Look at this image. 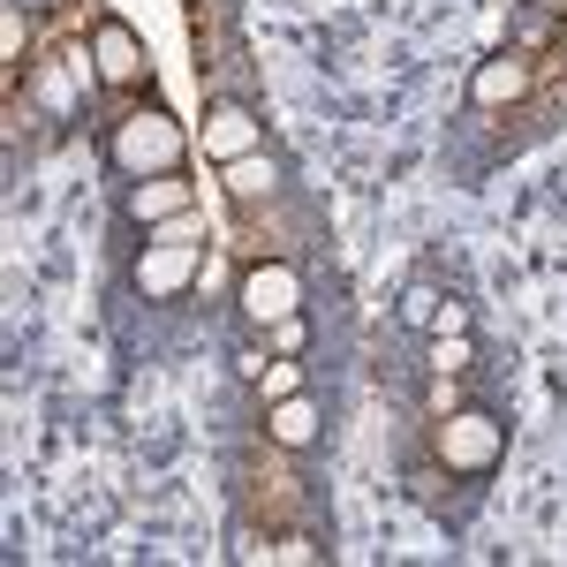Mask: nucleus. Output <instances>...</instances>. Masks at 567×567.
I'll return each mask as SVG.
<instances>
[{
	"label": "nucleus",
	"mask_w": 567,
	"mask_h": 567,
	"mask_svg": "<svg viewBox=\"0 0 567 567\" xmlns=\"http://www.w3.org/2000/svg\"><path fill=\"white\" fill-rule=\"evenodd\" d=\"M265 333H272V341H265L272 355H296V349H303V318H280V326H265Z\"/></svg>",
	"instance_id": "obj_15"
},
{
	"label": "nucleus",
	"mask_w": 567,
	"mask_h": 567,
	"mask_svg": "<svg viewBox=\"0 0 567 567\" xmlns=\"http://www.w3.org/2000/svg\"><path fill=\"white\" fill-rule=\"evenodd\" d=\"M265 432L280 439V446H310V439H318V401H310V393L265 401Z\"/></svg>",
	"instance_id": "obj_9"
},
{
	"label": "nucleus",
	"mask_w": 567,
	"mask_h": 567,
	"mask_svg": "<svg viewBox=\"0 0 567 567\" xmlns=\"http://www.w3.org/2000/svg\"><path fill=\"white\" fill-rule=\"evenodd\" d=\"M258 393H265V401L303 393V363H296V355H272V363H265V379H258Z\"/></svg>",
	"instance_id": "obj_13"
},
{
	"label": "nucleus",
	"mask_w": 567,
	"mask_h": 567,
	"mask_svg": "<svg viewBox=\"0 0 567 567\" xmlns=\"http://www.w3.org/2000/svg\"><path fill=\"white\" fill-rule=\"evenodd\" d=\"M91 69H99V84H114V91L152 84V53H144V39H136L122 16H99L91 23Z\"/></svg>",
	"instance_id": "obj_3"
},
{
	"label": "nucleus",
	"mask_w": 567,
	"mask_h": 567,
	"mask_svg": "<svg viewBox=\"0 0 567 567\" xmlns=\"http://www.w3.org/2000/svg\"><path fill=\"white\" fill-rule=\"evenodd\" d=\"M175 213H189V182H175V175H144L130 189V219H175Z\"/></svg>",
	"instance_id": "obj_8"
},
{
	"label": "nucleus",
	"mask_w": 567,
	"mask_h": 567,
	"mask_svg": "<svg viewBox=\"0 0 567 567\" xmlns=\"http://www.w3.org/2000/svg\"><path fill=\"white\" fill-rule=\"evenodd\" d=\"M523 91H529V61L523 53H492V61L470 69V99H477V106H515Z\"/></svg>",
	"instance_id": "obj_7"
},
{
	"label": "nucleus",
	"mask_w": 567,
	"mask_h": 567,
	"mask_svg": "<svg viewBox=\"0 0 567 567\" xmlns=\"http://www.w3.org/2000/svg\"><path fill=\"white\" fill-rule=\"evenodd\" d=\"M31 91H39L53 114H69V99H76V91H69V69H61V61H45L39 76H31Z\"/></svg>",
	"instance_id": "obj_14"
},
{
	"label": "nucleus",
	"mask_w": 567,
	"mask_h": 567,
	"mask_svg": "<svg viewBox=\"0 0 567 567\" xmlns=\"http://www.w3.org/2000/svg\"><path fill=\"white\" fill-rule=\"evenodd\" d=\"M219 175H227V197H235V205H258V197H272L280 167H272L265 152H243V159H227Z\"/></svg>",
	"instance_id": "obj_10"
},
{
	"label": "nucleus",
	"mask_w": 567,
	"mask_h": 567,
	"mask_svg": "<svg viewBox=\"0 0 567 567\" xmlns=\"http://www.w3.org/2000/svg\"><path fill=\"white\" fill-rule=\"evenodd\" d=\"M477 363V349H470V333H432V371H446V379H462Z\"/></svg>",
	"instance_id": "obj_12"
},
{
	"label": "nucleus",
	"mask_w": 567,
	"mask_h": 567,
	"mask_svg": "<svg viewBox=\"0 0 567 567\" xmlns=\"http://www.w3.org/2000/svg\"><path fill=\"white\" fill-rule=\"evenodd\" d=\"M432 409H439V416H446V409H462V401H454V379H446V371L432 379Z\"/></svg>",
	"instance_id": "obj_18"
},
{
	"label": "nucleus",
	"mask_w": 567,
	"mask_h": 567,
	"mask_svg": "<svg viewBox=\"0 0 567 567\" xmlns=\"http://www.w3.org/2000/svg\"><path fill=\"white\" fill-rule=\"evenodd\" d=\"M439 303H446V296H439L432 280H416V288L401 296V326H416V333H432V326H439Z\"/></svg>",
	"instance_id": "obj_11"
},
{
	"label": "nucleus",
	"mask_w": 567,
	"mask_h": 567,
	"mask_svg": "<svg viewBox=\"0 0 567 567\" xmlns=\"http://www.w3.org/2000/svg\"><path fill=\"white\" fill-rule=\"evenodd\" d=\"M243 152H265V130L250 106H235V99H219L213 114H205V159H243Z\"/></svg>",
	"instance_id": "obj_6"
},
{
	"label": "nucleus",
	"mask_w": 567,
	"mask_h": 567,
	"mask_svg": "<svg viewBox=\"0 0 567 567\" xmlns=\"http://www.w3.org/2000/svg\"><path fill=\"white\" fill-rule=\"evenodd\" d=\"M296 303H303V280H296V265H250L243 272V318L250 326H280V318H296Z\"/></svg>",
	"instance_id": "obj_4"
},
{
	"label": "nucleus",
	"mask_w": 567,
	"mask_h": 567,
	"mask_svg": "<svg viewBox=\"0 0 567 567\" xmlns=\"http://www.w3.org/2000/svg\"><path fill=\"white\" fill-rule=\"evenodd\" d=\"M106 152H114L122 175L144 182V175H175L182 152H189V136H182V122L167 114V106H136V114L114 122V144H106Z\"/></svg>",
	"instance_id": "obj_1"
},
{
	"label": "nucleus",
	"mask_w": 567,
	"mask_h": 567,
	"mask_svg": "<svg viewBox=\"0 0 567 567\" xmlns=\"http://www.w3.org/2000/svg\"><path fill=\"white\" fill-rule=\"evenodd\" d=\"M499 454H507V424L492 409H446L439 416V462L446 470L484 477V470H499Z\"/></svg>",
	"instance_id": "obj_2"
},
{
	"label": "nucleus",
	"mask_w": 567,
	"mask_h": 567,
	"mask_svg": "<svg viewBox=\"0 0 567 567\" xmlns=\"http://www.w3.org/2000/svg\"><path fill=\"white\" fill-rule=\"evenodd\" d=\"M197 280V243L175 235V243H144V258H136V288L152 296V303H167Z\"/></svg>",
	"instance_id": "obj_5"
},
{
	"label": "nucleus",
	"mask_w": 567,
	"mask_h": 567,
	"mask_svg": "<svg viewBox=\"0 0 567 567\" xmlns=\"http://www.w3.org/2000/svg\"><path fill=\"white\" fill-rule=\"evenodd\" d=\"M432 333H470V303H439V326Z\"/></svg>",
	"instance_id": "obj_17"
},
{
	"label": "nucleus",
	"mask_w": 567,
	"mask_h": 567,
	"mask_svg": "<svg viewBox=\"0 0 567 567\" xmlns=\"http://www.w3.org/2000/svg\"><path fill=\"white\" fill-rule=\"evenodd\" d=\"M265 363H272V349H243V355H235V379H250V386H258Z\"/></svg>",
	"instance_id": "obj_16"
}]
</instances>
